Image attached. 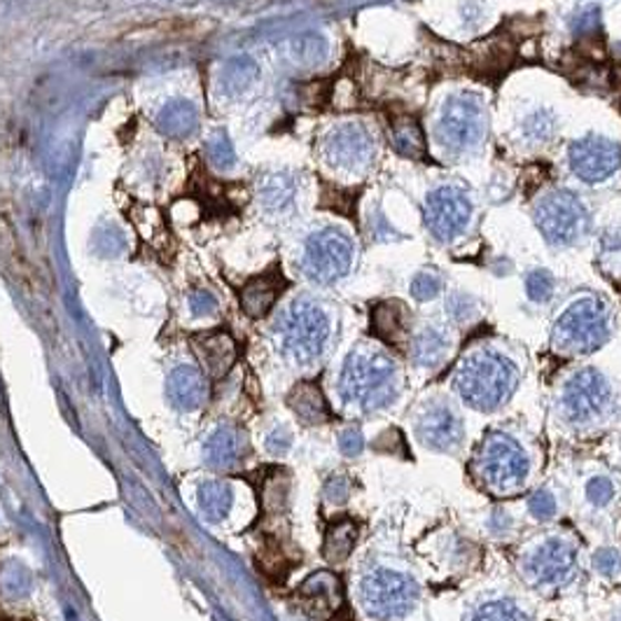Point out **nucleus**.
I'll list each match as a JSON object with an SVG mask.
<instances>
[{"instance_id": "15", "label": "nucleus", "mask_w": 621, "mask_h": 621, "mask_svg": "<svg viewBox=\"0 0 621 621\" xmlns=\"http://www.w3.org/2000/svg\"><path fill=\"white\" fill-rule=\"evenodd\" d=\"M568 160L572 173L582 183L595 185L612 177L621 166V147L601 133H589V136L577 139L570 150Z\"/></svg>"}, {"instance_id": "5", "label": "nucleus", "mask_w": 621, "mask_h": 621, "mask_svg": "<svg viewBox=\"0 0 621 621\" xmlns=\"http://www.w3.org/2000/svg\"><path fill=\"white\" fill-rule=\"evenodd\" d=\"M332 339V318L308 297L295 299L283 310L276 325V344L285 360L306 367L318 363Z\"/></svg>"}, {"instance_id": "4", "label": "nucleus", "mask_w": 621, "mask_h": 621, "mask_svg": "<svg viewBox=\"0 0 621 621\" xmlns=\"http://www.w3.org/2000/svg\"><path fill=\"white\" fill-rule=\"evenodd\" d=\"M612 337L610 306L595 295L568 302L551 327V350L563 358H582L601 350Z\"/></svg>"}, {"instance_id": "34", "label": "nucleus", "mask_w": 621, "mask_h": 621, "mask_svg": "<svg viewBox=\"0 0 621 621\" xmlns=\"http://www.w3.org/2000/svg\"><path fill=\"white\" fill-rule=\"evenodd\" d=\"M584 498L593 507H608L617 498V483L610 475H593L584 483Z\"/></svg>"}, {"instance_id": "13", "label": "nucleus", "mask_w": 621, "mask_h": 621, "mask_svg": "<svg viewBox=\"0 0 621 621\" xmlns=\"http://www.w3.org/2000/svg\"><path fill=\"white\" fill-rule=\"evenodd\" d=\"M470 217H472V202L468 192L460 187L444 185L426 196V204H424L426 227L441 243H451L460 238L470 225Z\"/></svg>"}, {"instance_id": "37", "label": "nucleus", "mask_w": 621, "mask_h": 621, "mask_svg": "<svg viewBox=\"0 0 621 621\" xmlns=\"http://www.w3.org/2000/svg\"><path fill=\"white\" fill-rule=\"evenodd\" d=\"M444 291V278L437 272H418L411 281V297L416 302H432Z\"/></svg>"}, {"instance_id": "30", "label": "nucleus", "mask_w": 621, "mask_h": 621, "mask_svg": "<svg viewBox=\"0 0 621 621\" xmlns=\"http://www.w3.org/2000/svg\"><path fill=\"white\" fill-rule=\"evenodd\" d=\"M297 196V181L291 173H272L262 185V202L269 211L291 208Z\"/></svg>"}, {"instance_id": "23", "label": "nucleus", "mask_w": 621, "mask_h": 621, "mask_svg": "<svg viewBox=\"0 0 621 621\" xmlns=\"http://www.w3.org/2000/svg\"><path fill=\"white\" fill-rule=\"evenodd\" d=\"M287 407L304 426H323L329 420V405L316 381H299L287 393Z\"/></svg>"}, {"instance_id": "31", "label": "nucleus", "mask_w": 621, "mask_h": 621, "mask_svg": "<svg viewBox=\"0 0 621 621\" xmlns=\"http://www.w3.org/2000/svg\"><path fill=\"white\" fill-rule=\"evenodd\" d=\"M598 269L621 287V227H610L598 241Z\"/></svg>"}, {"instance_id": "18", "label": "nucleus", "mask_w": 621, "mask_h": 621, "mask_svg": "<svg viewBox=\"0 0 621 621\" xmlns=\"http://www.w3.org/2000/svg\"><path fill=\"white\" fill-rule=\"evenodd\" d=\"M454 350V337L447 327L441 325H426L420 327L416 335L409 339V355L411 363L418 369H439L447 365Z\"/></svg>"}, {"instance_id": "41", "label": "nucleus", "mask_w": 621, "mask_h": 621, "mask_svg": "<svg viewBox=\"0 0 621 621\" xmlns=\"http://www.w3.org/2000/svg\"><path fill=\"white\" fill-rule=\"evenodd\" d=\"M266 449H269V454H276V456L287 454L293 449V432L287 430L285 426L274 428L269 435H266Z\"/></svg>"}, {"instance_id": "24", "label": "nucleus", "mask_w": 621, "mask_h": 621, "mask_svg": "<svg viewBox=\"0 0 621 621\" xmlns=\"http://www.w3.org/2000/svg\"><path fill=\"white\" fill-rule=\"evenodd\" d=\"M409 323V308L403 302H381L371 310L374 337L388 346H397L407 339Z\"/></svg>"}, {"instance_id": "10", "label": "nucleus", "mask_w": 621, "mask_h": 621, "mask_svg": "<svg viewBox=\"0 0 621 621\" xmlns=\"http://www.w3.org/2000/svg\"><path fill=\"white\" fill-rule=\"evenodd\" d=\"M437 136L451 152H472L486 139V105L479 94L458 92L444 99L437 115Z\"/></svg>"}, {"instance_id": "46", "label": "nucleus", "mask_w": 621, "mask_h": 621, "mask_svg": "<svg viewBox=\"0 0 621 621\" xmlns=\"http://www.w3.org/2000/svg\"><path fill=\"white\" fill-rule=\"evenodd\" d=\"M614 621H621V614H619V617H617V619H614Z\"/></svg>"}, {"instance_id": "45", "label": "nucleus", "mask_w": 621, "mask_h": 621, "mask_svg": "<svg viewBox=\"0 0 621 621\" xmlns=\"http://www.w3.org/2000/svg\"><path fill=\"white\" fill-rule=\"evenodd\" d=\"M192 306H194L196 314H208V310H213V308H215V299H213L211 295H204V299H198V302L194 299V304H192Z\"/></svg>"}, {"instance_id": "26", "label": "nucleus", "mask_w": 621, "mask_h": 621, "mask_svg": "<svg viewBox=\"0 0 621 621\" xmlns=\"http://www.w3.org/2000/svg\"><path fill=\"white\" fill-rule=\"evenodd\" d=\"M198 509L206 521L220 523L225 521L232 512L234 491L227 481H204L198 486Z\"/></svg>"}, {"instance_id": "20", "label": "nucleus", "mask_w": 621, "mask_h": 621, "mask_svg": "<svg viewBox=\"0 0 621 621\" xmlns=\"http://www.w3.org/2000/svg\"><path fill=\"white\" fill-rule=\"evenodd\" d=\"M285 278L278 266H272L269 272H264L251 278L241 287V308L248 318H264L274 304L278 302L281 293L285 291Z\"/></svg>"}, {"instance_id": "28", "label": "nucleus", "mask_w": 621, "mask_h": 621, "mask_svg": "<svg viewBox=\"0 0 621 621\" xmlns=\"http://www.w3.org/2000/svg\"><path fill=\"white\" fill-rule=\"evenodd\" d=\"M390 133H393V145L399 154H405V157H411V160H424L426 154H428V147H426V136H424V131H420L418 122L414 118H397L390 126Z\"/></svg>"}, {"instance_id": "35", "label": "nucleus", "mask_w": 621, "mask_h": 621, "mask_svg": "<svg viewBox=\"0 0 621 621\" xmlns=\"http://www.w3.org/2000/svg\"><path fill=\"white\" fill-rule=\"evenodd\" d=\"M194 122H196L194 110H192V105H185V103H177L175 108L164 110V115H162L164 131L173 133V136H183V133H190Z\"/></svg>"}, {"instance_id": "39", "label": "nucleus", "mask_w": 621, "mask_h": 621, "mask_svg": "<svg viewBox=\"0 0 621 621\" xmlns=\"http://www.w3.org/2000/svg\"><path fill=\"white\" fill-rule=\"evenodd\" d=\"M350 493H353V481L346 475H332L323 486L325 502L335 505V507H344L348 502Z\"/></svg>"}, {"instance_id": "11", "label": "nucleus", "mask_w": 621, "mask_h": 621, "mask_svg": "<svg viewBox=\"0 0 621 621\" xmlns=\"http://www.w3.org/2000/svg\"><path fill=\"white\" fill-rule=\"evenodd\" d=\"M589 208L570 190H553L536 206V225L553 246H574L589 230Z\"/></svg>"}, {"instance_id": "42", "label": "nucleus", "mask_w": 621, "mask_h": 621, "mask_svg": "<svg viewBox=\"0 0 621 621\" xmlns=\"http://www.w3.org/2000/svg\"><path fill=\"white\" fill-rule=\"evenodd\" d=\"M449 314L458 323L470 320L475 316V302L465 295H456L449 299Z\"/></svg>"}, {"instance_id": "40", "label": "nucleus", "mask_w": 621, "mask_h": 621, "mask_svg": "<svg viewBox=\"0 0 621 621\" xmlns=\"http://www.w3.org/2000/svg\"><path fill=\"white\" fill-rule=\"evenodd\" d=\"M339 451H342L346 458L360 456V454L365 451V435H363V430H358V428H346V430L339 435Z\"/></svg>"}, {"instance_id": "27", "label": "nucleus", "mask_w": 621, "mask_h": 621, "mask_svg": "<svg viewBox=\"0 0 621 621\" xmlns=\"http://www.w3.org/2000/svg\"><path fill=\"white\" fill-rule=\"evenodd\" d=\"M468 621H532V612L517 598L496 595L481 601Z\"/></svg>"}, {"instance_id": "32", "label": "nucleus", "mask_w": 621, "mask_h": 621, "mask_svg": "<svg viewBox=\"0 0 621 621\" xmlns=\"http://www.w3.org/2000/svg\"><path fill=\"white\" fill-rule=\"evenodd\" d=\"M521 133L528 143L544 145L553 139V133H557V115L547 108L532 110V113L526 115L521 122Z\"/></svg>"}, {"instance_id": "8", "label": "nucleus", "mask_w": 621, "mask_h": 621, "mask_svg": "<svg viewBox=\"0 0 621 621\" xmlns=\"http://www.w3.org/2000/svg\"><path fill=\"white\" fill-rule=\"evenodd\" d=\"M420 598V587L405 570L379 566L363 574L358 601L363 612L374 621H403L409 617Z\"/></svg>"}, {"instance_id": "43", "label": "nucleus", "mask_w": 621, "mask_h": 621, "mask_svg": "<svg viewBox=\"0 0 621 621\" xmlns=\"http://www.w3.org/2000/svg\"><path fill=\"white\" fill-rule=\"evenodd\" d=\"M222 139H225V136H222V133H220L217 141H215V143H211V160H213L215 164H222V166H225V160H222V154H227L230 160H234V150H232V145H230L227 141L222 143Z\"/></svg>"}, {"instance_id": "22", "label": "nucleus", "mask_w": 621, "mask_h": 621, "mask_svg": "<svg viewBox=\"0 0 621 621\" xmlns=\"http://www.w3.org/2000/svg\"><path fill=\"white\" fill-rule=\"evenodd\" d=\"M291 491H293V477L283 468L266 470L257 486V498L264 519H278L287 515L291 507Z\"/></svg>"}, {"instance_id": "2", "label": "nucleus", "mask_w": 621, "mask_h": 621, "mask_svg": "<svg viewBox=\"0 0 621 621\" xmlns=\"http://www.w3.org/2000/svg\"><path fill=\"white\" fill-rule=\"evenodd\" d=\"M521 384V369L498 348L470 350L454 371V390L465 407L479 414L500 411L515 397Z\"/></svg>"}, {"instance_id": "33", "label": "nucleus", "mask_w": 621, "mask_h": 621, "mask_svg": "<svg viewBox=\"0 0 621 621\" xmlns=\"http://www.w3.org/2000/svg\"><path fill=\"white\" fill-rule=\"evenodd\" d=\"M526 507H528V515L540 523L553 521L561 512L559 496L553 493L551 488H538V491H532L526 500Z\"/></svg>"}, {"instance_id": "7", "label": "nucleus", "mask_w": 621, "mask_h": 621, "mask_svg": "<svg viewBox=\"0 0 621 621\" xmlns=\"http://www.w3.org/2000/svg\"><path fill=\"white\" fill-rule=\"evenodd\" d=\"M614 388L595 367L574 369L557 393V414L566 426L584 430L601 426L614 411Z\"/></svg>"}, {"instance_id": "29", "label": "nucleus", "mask_w": 621, "mask_h": 621, "mask_svg": "<svg viewBox=\"0 0 621 621\" xmlns=\"http://www.w3.org/2000/svg\"><path fill=\"white\" fill-rule=\"evenodd\" d=\"M33 589V574L21 561H6L0 566V598L8 603H19L29 598Z\"/></svg>"}, {"instance_id": "3", "label": "nucleus", "mask_w": 621, "mask_h": 621, "mask_svg": "<svg viewBox=\"0 0 621 621\" xmlns=\"http://www.w3.org/2000/svg\"><path fill=\"white\" fill-rule=\"evenodd\" d=\"M470 472L486 493L515 498L530 479V454L517 435L491 430L481 437L470 462Z\"/></svg>"}, {"instance_id": "38", "label": "nucleus", "mask_w": 621, "mask_h": 621, "mask_svg": "<svg viewBox=\"0 0 621 621\" xmlns=\"http://www.w3.org/2000/svg\"><path fill=\"white\" fill-rule=\"evenodd\" d=\"M593 570L605 577V580H614V577L621 572V551L617 547H601L591 559Z\"/></svg>"}, {"instance_id": "16", "label": "nucleus", "mask_w": 621, "mask_h": 621, "mask_svg": "<svg viewBox=\"0 0 621 621\" xmlns=\"http://www.w3.org/2000/svg\"><path fill=\"white\" fill-rule=\"evenodd\" d=\"M297 603L310 617H332L344 603V589L342 580L329 570H318L299 584Z\"/></svg>"}, {"instance_id": "19", "label": "nucleus", "mask_w": 621, "mask_h": 621, "mask_svg": "<svg viewBox=\"0 0 621 621\" xmlns=\"http://www.w3.org/2000/svg\"><path fill=\"white\" fill-rule=\"evenodd\" d=\"M246 451V435L234 426H220L204 444V462L215 472H232L238 468Z\"/></svg>"}, {"instance_id": "17", "label": "nucleus", "mask_w": 621, "mask_h": 621, "mask_svg": "<svg viewBox=\"0 0 621 621\" xmlns=\"http://www.w3.org/2000/svg\"><path fill=\"white\" fill-rule=\"evenodd\" d=\"M192 350L196 355L198 365L204 367L206 379H213V381L225 379L238 358V348H236L234 337L230 335V332H222V329L194 335Z\"/></svg>"}, {"instance_id": "9", "label": "nucleus", "mask_w": 621, "mask_h": 621, "mask_svg": "<svg viewBox=\"0 0 621 621\" xmlns=\"http://www.w3.org/2000/svg\"><path fill=\"white\" fill-rule=\"evenodd\" d=\"M414 437L430 454H456L465 441V418L447 395H430L411 411Z\"/></svg>"}, {"instance_id": "14", "label": "nucleus", "mask_w": 621, "mask_h": 621, "mask_svg": "<svg viewBox=\"0 0 621 621\" xmlns=\"http://www.w3.org/2000/svg\"><path fill=\"white\" fill-rule=\"evenodd\" d=\"M325 160L342 171L360 173L376 160V141L371 131L360 122H348L332 129L323 141Z\"/></svg>"}, {"instance_id": "36", "label": "nucleus", "mask_w": 621, "mask_h": 621, "mask_svg": "<svg viewBox=\"0 0 621 621\" xmlns=\"http://www.w3.org/2000/svg\"><path fill=\"white\" fill-rule=\"evenodd\" d=\"M553 291H557V281L547 269H532L526 276V295L530 302L544 304L553 297Z\"/></svg>"}, {"instance_id": "1", "label": "nucleus", "mask_w": 621, "mask_h": 621, "mask_svg": "<svg viewBox=\"0 0 621 621\" xmlns=\"http://www.w3.org/2000/svg\"><path fill=\"white\" fill-rule=\"evenodd\" d=\"M405 388V376L395 355L384 346H355L339 374V397L355 414H379L390 409Z\"/></svg>"}, {"instance_id": "12", "label": "nucleus", "mask_w": 621, "mask_h": 621, "mask_svg": "<svg viewBox=\"0 0 621 621\" xmlns=\"http://www.w3.org/2000/svg\"><path fill=\"white\" fill-rule=\"evenodd\" d=\"M353 259L355 246L350 236L337 227H327L308 236L302 255V272L308 281L332 285L348 276Z\"/></svg>"}, {"instance_id": "25", "label": "nucleus", "mask_w": 621, "mask_h": 621, "mask_svg": "<svg viewBox=\"0 0 621 621\" xmlns=\"http://www.w3.org/2000/svg\"><path fill=\"white\" fill-rule=\"evenodd\" d=\"M358 538H360V528L353 519H339L335 523H329L323 538L325 561L332 566L344 563L353 553L355 544H358Z\"/></svg>"}, {"instance_id": "44", "label": "nucleus", "mask_w": 621, "mask_h": 621, "mask_svg": "<svg viewBox=\"0 0 621 621\" xmlns=\"http://www.w3.org/2000/svg\"><path fill=\"white\" fill-rule=\"evenodd\" d=\"M488 530L491 532H496V536H500V532H507V530H512V517H507L505 512H493V517H491V521H488Z\"/></svg>"}, {"instance_id": "6", "label": "nucleus", "mask_w": 621, "mask_h": 621, "mask_svg": "<svg viewBox=\"0 0 621 621\" xmlns=\"http://www.w3.org/2000/svg\"><path fill=\"white\" fill-rule=\"evenodd\" d=\"M580 563V542L568 530L540 536L526 544L519 557V574L536 591H557L568 587L577 577Z\"/></svg>"}, {"instance_id": "21", "label": "nucleus", "mask_w": 621, "mask_h": 621, "mask_svg": "<svg viewBox=\"0 0 621 621\" xmlns=\"http://www.w3.org/2000/svg\"><path fill=\"white\" fill-rule=\"evenodd\" d=\"M166 395L171 405L181 411H196L206 403L208 397V384L206 374H202L194 367H175L169 374L166 381Z\"/></svg>"}]
</instances>
